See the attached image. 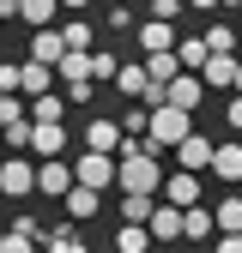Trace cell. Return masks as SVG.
<instances>
[{
  "label": "cell",
  "mask_w": 242,
  "mask_h": 253,
  "mask_svg": "<svg viewBox=\"0 0 242 253\" xmlns=\"http://www.w3.org/2000/svg\"><path fill=\"white\" fill-rule=\"evenodd\" d=\"M224 229H242V199H218V235Z\"/></svg>",
  "instance_id": "30"
},
{
  "label": "cell",
  "mask_w": 242,
  "mask_h": 253,
  "mask_svg": "<svg viewBox=\"0 0 242 253\" xmlns=\"http://www.w3.org/2000/svg\"><path fill=\"white\" fill-rule=\"evenodd\" d=\"M91 67H97V84H103V79H115V73H121V60H115V54H103V48H91Z\"/></svg>",
  "instance_id": "33"
},
{
  "label": "cell",
  "mask_w": 242,
  "mask_h": 253,
  "mask_svg": "<svg viewBox=\"0 0 242 253\" xmlns=\"http://www.w3.org/2000/svg\"><path fill=\"white\" fill-rule=\"evenodd\" d=\"M188 6H194V12H218V0H188Z\"/></svg>",
  "instance_id": "37"
},
{
  "label": "cell",
  "mask_w": 242,
  "mask_h": 253,
  "mask_svg": "<svg viewBox=\"0 0 242 253\" xmlns=\"http://www.w3.org/2000/svg\"><path fill=\"white\" fill-rule=\"evenodd\" d=\"M151 241H164V247H176V241H188L182 235V205H170V199H158V211H151Z\"/></svg>",
  "instance_id": "7"
},
{
  "label": "cell",
  "mask_w": 242,
  "mask_h": 253,
  "mask_svg": "<svg viewBox=\"0 0 242 253\" xmlns=\"http://www.w3.org/2000/svg\"><path fill=\"white\" fill-rule=\"evenodd\" d=\"M0 193H6V199H30V193H37V163H30V151L0 157Z\"/></svg>",
  "instance_id": "3"
},
{
  "label": "cell",
  "mask_w": 242,
  "mask_h": 253,
  "mask_svg": "<svg viewBox=\"0 0 242 253\" xmlns=\"http://www.w3.org/2000/svg\"><path fill=\"white\" fill-rule=\"evenodd\" d=\"M206 42H212V48H224V54H236V42H242V37H236V30L218 18V24H206Z\"/></svg>",
  "instance_id": "29"
},
{
  "label": "cell",
  "mask_w": 242,
  "mask_h": 253,
  "mask_svg": "<svg viewBox=\"0 0 242 253\" xmlns=\"http://www.w3.org/2000/svg\"><path fill=\"white\" fill-rule=\"evenodd\" d=\"M212 151H218V139H206V133H188V139L176 145L182 169H212Z\"/></svg>",
  "instance_id": "15"
},
{
  "label": "cell",
  "mask_w": 242,
  "mask_h": 253,
  "mask_svg": "<svg viewBox=\"0 0 242 253\" xmlns=\"http://www.w3.org/2000/svg\"><path fill=\"white\" fill-rule=\"evenodd\" d=\"M200 79H206V84H218V90H224V84L236 90V54L212 48V54H206V67H200Z\"/></svg>",
  "instance_id": "16"
},
{
  "label": "cell",
  "mask_w": 242,
  "mask_h": 253,
  "mask_svg": "<svg viewBox=\"0 0 242 253\" xmlns=\"http://www.w3.org/2000/svg\"><path fill=\"white\" fill-rule=\"evenodd\" d=\"M182 6H188V0H145V12H151V18H170V24L182 18Z\"/></svg>",
  "instance_id": "32"
},
{
  "label": "cell",
  "mask_w": 242,
  "mask_h": 253,
  "mask_svg": "<svg viewBox=\"0 0 242 253\" xmlns=\"http://www.w3.org/2000/svg\"><path fill=\"white\" fill-rule=\"evenodd\" d=\"M182 235H188V241H218V211L188 205V211H182Z\"/></svg>",
  "instance_id": "12"
},
{
  "label": "cell",
  "mask_w": 242,
  "mask_h": 253,
  "mask_svg": "<svg viewBox=\"0 0 242 253\" xmlns=\"http://www.w3.org/2000/svg\"><path fill=\"white\" fill-rule=\"evenodd\" d=\"M73 181H79V175H73L67 157H43V163H37V193H43V199H67Z\"/></svg>",
  "instance_id": "5"
},
{
  "label": "cell",
  "mask_w": 242,
  "mask_h": 253,
  "mask_svg": "<svg viewBox=\"0 0 242 253\" xmlns=\"http://www.w3.org/2000/svg\"><path fill=\"white\" fill-rule=\"evenodd\" d=\"M218 253H242V229H224L218 235Z\"/></svg>",
  "instance_id": "35"
},
{
  "label": "cell",
  "mask_w": 242,
  "mask_h": 253,
  "mask_svg": "<svg viewBox=\"0 0 242 253\" xmlns=\"http://www.w3.org/2000/svg\"><path fill=\"white\" fill-rule=\"evenodd\" d=\"M145 247H151L145 223H115V253H145Z\"/></svg>",
  "instance_id": "21"
},
{
  "label": "cell",
  "mask_w": 242,
  "mask_h": 253,
  "mask_svg": "<svg viewBox=\"0 0 242 253\" xmlns=\"http://www.w3.org/2000/svg\"><path fill=\"white\" fill-rule=\"evenodd\" d=\"M212 175H218V181H242V139L212 151Z\"/></svg>",
  "instance_id": "17"
},
{
  "label": "cell",
  "mask_w": 242,
  "mask_h": 253,
  "mask_svg": "<svg viewBox=\"0 0 242 253\" xmlns=\"http://www.w3.org/2000/svg\"><path fill=\"white\" fill-rule=\"evenodd\" d=\"M0 247H6V223H0Z\"/></svg>",
  "instance_id": "41"
},
{
  "label": "cell",
  "mask_w": 242,
  "mask_h": 253,
  "mask_svg": "<svg viewBox=\"0 0 242 253\" xmlns=\"http://www.w3.org/2000/svg\"><path fill=\"white\" fill-rule=\"evenodd\" d=\"M30 121H67V90H43V97H30Z\"/></svg>",
  "instance_id": "18"
},
{
  "label": "cell",
  "mask_w": 242,
  "mask_h": 253,
  "mask_svg": "<svg viewBox=\"0 0 242 253\" xmlns=\"http://www.w3.org/2000/svg\"><path fill=\"white\" fill-rule=\"evenodd\" d=\"M30 157H67V126L60 121H37L30 126Z\"/></svg>",
  "instance_id": "8"
},
{
  "label": "cell",
  "mask_w": 242,
  "mask_h": 253,
  "mask_svg": "<svg viewBox=\"0 0 242 253\" xmlns=\"http://www.w3.org/2000/svg\"><path fill=\"white\" fill-rule=\"evenodd\" d=\"M49 84H60L55 79V67H49V60H24V97H43V90Z\"/></svg>",
  "instance_id": "22"
},
{
  "label": "cell",
  "mask_w": 242,
  "mask_h": 253,
  "mask_svg": "<svg viewBox=\"0 0 242 253\" xmlns=\"http://www.w3.org/2000/svg\"><path fill=\"white\" fill-rule=\"evenodd\" d=\"M24 103H30L24 90H0V126H18V121H30V115H24Z\"/></svg>",
  "instance_id": "26"
},
{
  "label": "cell",
  "mask_w": 242,
  "mask_h": 253,
  "mask_svg": "<svg viewBox=\"0 0 242 253\" xmlns=\"http://www.w3.org/2000/svg\"><path fill=\"white\" fill-rule=\"evenodd\" d=\"M236 90H242V60H236Z\"/></svg>",
  "instance_id": "40"
},
{
  "label": "cell",
  "mask_w": 242,
  "mask_h": 253,
  "mask_svg": "<svg viewBox=\"0 0 242 253\" xmlns=\"http://www.w3.org/2000/svg\"><path fill=\"white\" fill-rule=\"evenodd\" d=\"M158 193H121V223H151Z\"/></svg>",
  "instance_id": "19"
},
{
  "label": "cell",
  "mask_w": 242,
  "mask_h": 253,
  "mask_svg": "<svg viewBox=\"0 0 242 253\" xmlns=\"http://www.w3.org/2000/svg\"><path fill=\"white\" fill-rule=\"evenodd\" d=\"M73 175H79L85 187H97V193H109V187H115V175H121V157H109V151H79Z\"/></svg>",
  "instance_id": "4"
},
{
  "label": "cell",
  "mask_w": 242,
  "mask_h": 253,
  "mask_svg": "<svg viewBox=\"0 0 242 253\" xmlns=\"http://www.w3.org/2000/svg\"><path fill=\"white\" fill-rule=\"evenodd\" d=\"M176 253H194V247H176Z\"/></svg>",
  "instance_id": "42"
},
{
  "label": "cell",
  "mask_w": 242,
  "mask_h": 253,
  "mask_svg": "<svg viewBox=\"0 0 242 253\" xmlns=\"http://www.w3.org/2000/svg\"><path fill=\"white\" fill-rule=\"evenodd\" d=\"M60 6H67V12H85V6H91V0H60Z\"/></svg>",
  "instance_id": "38"
},
{
  "label": "cell",
  "mask_w": 242,
  "mask_h": 253,
  "mask_svg": "<svg viewBox=\"0 0 242 253\" xmlns=\"http://www.w3.org/2000/svg\"><path fill=\"white\" fill-rule=\"evenodd\" d=\"M206 54H212V42H206V30H200V37H182V42H176V60H182V67H188V73H200V67H206Z\"/></svg>",
  "instance_id": "20"
},
{
  "label": "cell",
  "mask_w": 242,
  "mask_h": 253,
  "mask_svg": "<svg viewBox=\"0 0 242 253\" xmlns=\"http://www.w3.org/2000/svg\"><path fill=\"white\" fill-rule=\"evenodd\" d=\"M60 205H67V223H91V217H97V205H103V193H97V187H85V181H73Z\"/></svg>",
  "instance_id": "9"
},
{
  "label": "cell",
  "mask_w": 242,
  "mask_h": 253,
  "mask_svg": "<svg viewBox=\"0 0 242 253\" xmlns=\"http://www.w3.org/2000/svg\"><path fill=\"white\" fill-rule=\"evenodd\" d=\"M0 90H24V60H0Z\"/></svg>",
  "instance_id": "31"
},
{
  "label": "cell",
  "mask_w": 242,
  "mask_h": 253,
  "mask_svg": "<svg viewBox=\"0 0 242 253\" xmlns=\"http://www.w3.org/2000/svg\"><path fill=\"white\" fill-rule=\"evenodd\" d=\"M133 37H139L145 54H158V48H176V42H182V37H176V24H170V18H151V12H145V24L133 30Z\"/></svg>",
  "instance_id": "10"
},
{
  "label": "cell",
  "mask_w": 242,
  "mask_h": 253,
  "mask_svg": "<svg viewBox=\"0 0 242 253\" xmlns=\"http://www.w3.org/2000/svg\"><path fill=\"white\" fill-rule=\"evenodd\" d=\"M164 199H170V205H182V211L200 205V169H176V175L164 181Z\"/></svg>",
  "instance_id": "11"
},
{
  "label": "cell",
  "mask_w": 242,
  "mask_h": 253,
  "mask_svg": "<svg viewBox=\"0 0 242 253\" xmlns=\"http://www.w3.org/2000/svg\"><path fill=\"white\" fill-rule=\"evenodd\" d=\"M6 151H12V145H6V133H0V157H6Z\"/></svg>",
  "instance_id": "39"
},
{
  "label": "cell",
  "mask_w": 242,
  "mask_h": 253,
  "mask_svg": "<svg viewBox=\"0 0 242 253\" xmlns=\"http://www.w3.org/2000/svg\"><path fill=\"white\" fill-rule=\"evenodd\" d=\"M121 193H158L164 187V169H158V151H133L121 157V175H115Z\"/></svg>",
  "instance_id": "2"
},
{
  "label": "cell",
  "mask_w": 242,
  "mask_h": 253,
  "mask_svg": "<svg viewBox=\"0 0 242 253\" xmlns=\"http://www.w3.org/2000/svg\"><path fill=\"white\" fill-rule=\"evenodd\" d=\"M55 12H60V0H24V6H18V18H24L30 30H43V24H49Z\"/></svg>",
  "instance_id": "25"
},
{
  "label": "cell",
  "mask_w": 242,
  "mask_h": 253,
  "mask_svg": "<svg viewBox=\"0 0 242 253\" xmlns=\"http://www.w3.org/2000/svg\"><path fill=\"white\" fill-rule=\"evenodd\" d=\"M43 253H91V247H85V241L73 235V223H67V229H49V235H43Z\"/></svg>",
  "instance_id": "23"
},
{
  "label": "cell",
  "mask_w": 242,
  "mask_h": 253,
  "mask_svg": "<svg viewBox=\"0 0 242 253\" xmlns=\"http://www.w3.org/2000/svg\"><path fill=\"white\" fill-rule=\"evenodd\" d=\"M224 121L236 126V133H242V90H236V97H230V109H224Z\"/></svg>",
  "instance_id": "36"
},
{
  "label": "cell",
  "mask_w": 242,
  "mask_h": 253,
  "mask_svg": "<svg viewBox=\"0 0 242 253\" xmlns=\"http://www.w3.org/2000/svg\"><path fill=\"white\" fill-rule=\"evenodd\" d=\"M109 30H121V37H127V30H139V12H133V0H115V12H109Z\"/></svg>",
  "instance_id": "28"
},
{
  "label": "cell",
  "mask_w": 242,
  "mask_h": 253,
  "mask_svg": "<svg viewBox=\"0 0 242 253\" xmlns=\"http://www.w3.org/2000/svg\"><path fill=\"white\" fill-rule=\"evenodd\" d=\"M0 24H6V18H0Z\"/></svg>",
  "instance_id": "44"
},
{
  "label": "cell",
  "mask_w": 242,
  "mask_h": 253,
  "mask_svg": "<svg viewBox=\"0 0 242 253\" xmlns=\"http://www.w3.org/2000/svg\"><path fill=\"white\" fill-rule=\"evenodd\" d=\"M60 37H67V48H97V24L67 18V24H60Z\"/></svg>",
  "instance_id": "24"
},
{
  "label": "cell",
  "mask_w": 242,
  "mask_h": 253,
  "mask_svg": "<svg viewBox=\"0 0 242 253\" xmlns=\"http://www.w3.org/2000/svg\"><path fill=\"white\" fill-rule=\"evenodd\" d=\"M121 126H127V133H145V126H151V103H145V109H127Z\"/></svg>",
  "instance_id": "34"
},
{
  "label": "cell",
  "mask_w": 242,
  "mask_h": 253,
  "mask_svg": "<svg viewBox=\"0 0 242 253\" xmlns=\"http://www.w3.org/2000/svg\"><path fill=\"white\" fill-rule=\"evenodd\" d=\"M121 145H127V126H121V121H91L85 126V151H109V157H121Z\"/></svg>",
  "instance_id": "6"
},
{
  "label": "cell",
  "mask_w": 242,
  "mask_h": 253,
  "mask_svg": "<svg viewBox=\"0 0 242 253\" xmlns=\"http://www.w3.org/2000/svg\"><path fill=\"white\" fill-rule=\"evenodd\" d=\"M133 6H145V0H133Z\"/></svg>",
  "instance_id": "43"
},
{
  "label": "cell",
  "mask_w": 242,
  "mask_h": 253,
  "mask_svg": "<svg viewBox=\"0 0 242 253\" xmlns=\"http://www.w3.org/2000/svg\"><path fill=\"white\" fill-rule=\"evenodd\" d=\"M115 90H121V97H145V90H151L145 67H121V73H115Z\"/></svg>",
  "instance_id": "27"
},
{
  "label": "cell",
  "mask_w": 242,
  "mask_h": 253,
  "mask_svg": "<svg viewBox=\"0 0 242 253\" xmlns=\"http://www.w3.org/2000/svg\"><path fill=\"white\" fill-rule=\"evenodd\" d=\"M194 133V109H176V103H158L151 109V126H145V151H170Z\"/></svg>",
  "instance_id": "1"
},
{
  "label": "cell",
  "mask_w": 242,
  "mask_h": 253,
  "mask_svg": "<svg viewBox=\"0 0 242 253\" xmlns=\"http://www.w3.org/2000/svg\"><path fill=\"white\" fill-rule=\"evenodd\" d=\"M60 54H67V37H60L55 24L30 30V60H49V67H60Z\"/></svg>",
  "instance_id": "13"
},
{
  "label": "cell",
  "mask_w": 242,
  "mask_h": 253,
  "mask_svg": "<svg viewBox=\"0 0 242 253\" xmlns=\"http://www.w3.org/2000/svg\"><path fill=\"white\" fill-rule=\"evenodd\" d=\"M200 97H206V79L182 67V73L170 79V103H176V109H200Z\"/></svg>",
  "instance_id": "14"
}]
</instances>
